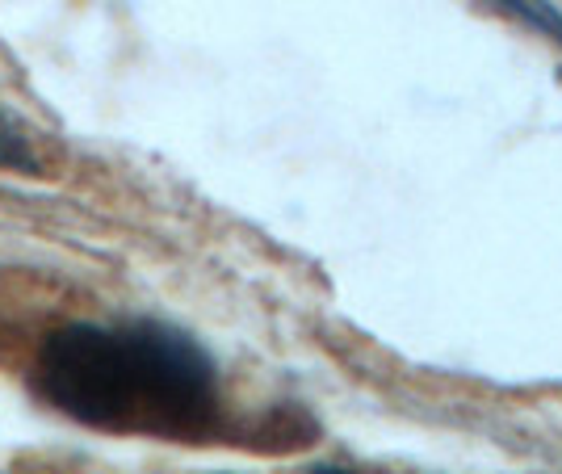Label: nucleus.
I'll list each match as a JSON object with an SVG mask.
<instances>
[{"label": "nucleus", "instance_id": "1", "mask_svg": "<svg viewBox=\"0 0 562 474\" xmlns=\"http://www.w3.org/2000/svg\"><path fill=\"white\" fill-rule=\"evenodd\" d=\"M38 391L93 428L193 432L214 416V365L165 324H71L38 353Z\"/></svg>", "mask_w": 562, "mask_h": 474}, {"label": "nucleus", "instance_id": "3", "mask_svg": "<svg viewBox=\"0 0 562 474\" xmlns=\"http://www.w3.org/2000/svg\"><path fill=\"white\" fill-rule=\"evenodd\" d=\"M504 9H513V13H520L529 25H538L546 34H559L562 38V18L550 4H538V0H504Z\"/></svg>", "mask_w": 562, "mask_h": 474}, {"label": "nucleus", "instance_id": "2", "mask_svg": "<svg viewBox=\"0 0 562 474\" xmlns=\"http://www.w3.org/2000/svg\"><path fill=\"white\" fill-rule=\"evenodd\" d=\"M38 168L43 165H38V151H34L30 131L13 114L0 110V172H25V177H34Z\"/></svg>", "mask_w": 562, "mask_h": 474}]
</instances>
